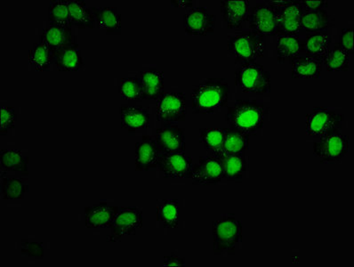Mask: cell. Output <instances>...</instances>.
I'll return each mask as SVG.
<instances>
[{
    "instance_id": "6da1fadb",
    "label": "cell",
    "mask_w": 354,
    "mask_h": 267,
    "mask_svg": "<svg viewBox=\"0 0 354 267\" xmlns=\"http://www.w3.org/2000/svg\"><path fill=\"white\" fill-rule=\"evenodd\" d=\"M230 88L225 79H207L195 86L191 93L194 114H212L227 107Z\"/></svg>"
},
{
    "instance_id": "7a4b0ae2",
    "label": "cell",
    "mask_w": 354,
    "mask_h": 267,
    "mask_svg": "<svg viewBox=\"0 0 354 267\" xmlns=\"http://www.w3.org/2000/svg\"><path fill=\"white\" fill-rule=\"evenodd\" d=\"M266 115V108L263 102L241 99L228 107L225 121L231 129L240 130L250 136L262 129Z\"/></svg>"
},
{
    "instance_id": "3957f363",
    "label": "cell",
    "mask_w": 354,
    "mask_h": 267,
    "mask_svg": "<svg viewBox=\"0 0 354 267\" xmlns=\"http://www.w3.org/2000/svg\"><path fill=\"white\" fill-rule=\"evenodd\" d=\"M213 250L216 255H232L242 241V223L234 215L223 216L212 223Z\"/></svg>"
},
{
    "instance_id": "277c9868",
    "label": "cell",
    "mask_w": 354,
    "mask_h": 267,
    "mask_svg": "<svg viewBox=\"0 0 354 267\" xmlns=\"http://www.w3.org/2000/svg\"><path fill=\"white\" fill-rule=\"evenodd\" d=\"M228 49L234 57L236 64L241 65L256 63L265 55L266 40L265 37L250 30L242 32L230 38Z\"/></svg>"
},
{
    "instance_id": "5b68a950",
    "label": "cell",
    "mask_w": 354,
    "mask_h": 267,
    "mask_svg": "<svg viewBox=\"0 0 354 267\" xmlns=\"http://www.w3.org/2000/svg\"><path fill=\"white\" fill-rule=\"evenodd\" d=\"M235 84L241 92L263 95L271 93V73L260 64H241L235 71Z\"/></svg>"
},
{
    "instance_id": "8992f818",
    "label": "cell",
    "mask_w": 354,
    "mask_h": 267,
    "mask_svg": "<svg viewBox=\"0 0 354 267\" xmlns=\"http://www.w3.org/2000/svg\"><path fill=\"white\" fill-rule=\"evenodd\" d=\"M344 121V115L328 108L317 107L306 115L307 135L315 138L335 132H340Z\"/></svg>"
},
{
    "instance_id": "52a82bcc",
    "label": "cell",
    "mask_w": 354,
    "mask_h": 267,
    "mask_svg": "<svg viewBox=\"0 0 354 267\" xmlns=\"http://www.w3.org/2000/svg\"><path fill=\"white\" fill-rule=\"evenodd\" d=\"M349 136L340 132L329 134L313 144V154L322 164L338 163L349 153Z\"/></svg>"
},
{
    "instance_id": "ba28073f",
    "label": "cell",
    "mask_w": 354,
    "mask_h": 267,
    "mask_svg": "<svg viewBox=\"0 0 354 267\" xmlns=\"http://www.w3.org/2000/svg\"><path fill=\"white\" fill-rule=\"evenodd\" d=\"M278 8L268 2H260L250 8L248 17V24L250 32L260 36L277 35Z\"/></svg>"
},
{
    "instance_id": "9c48e42d",
    "label": "cell",
    "mask_w": 354,
    "mask_h": 267,
    "mask_svg": "<svg viewBox=\"0 0 354 267\" xmlns=\"http://www.w3.org/2000/svg\"><path fill=\"white\" fill-rule=\"evenodd\" d=\"M144 225L142 210L136 207L120 208L119 212L110 226L111 234L108 241L117 242L127 235H133Z\"/></svg>"
},
{
    "instance_id": "30bf717a",
    "label": "cell",
    "mask_w": 354,
    "mask_h": 267,
    "mask_svg": "<svg viewBox=\"0 0 354 267\" xmlns=\"http://www.w3.org/2000/svg\"><path fill=\"white\" fill-rule=\"evenodd\" d=\"M158 121L164 123L182 122L187 114V102L184 93H164L157 100Z\"/></svg>"
},
{
    "instance_id": "8fae6325",
    "label": "cell",
    "mask_w": 354,
    "mask_h": 267,
    "mask_svg": "<svg viewBox=\"0 0 354 267\" xmlns=\"http://www.w3.org/2000/svg\"><path fill=\"white\" fill-rule=\"evenodd\" d=\"M192 184L198 185H216L223 179V161L219 157L201 158L192 167L189 178Z\"/></svg>"
},
{
    "instance_id": "7c38bea8",
    "label": "cell",
    "mask_w": 354,
    "mask_h": 267,
    "mask_svg": "<svg viewBox=\"0 0 354 267\" xmlns=\"http://www.w3.org/2000/svg\"><path fill=\"white\" fill-rule=\"evenodd\" d=\"M216 15L204 7L192 8L184 15V29L187 35L207 36L215 33Z\"/></svg>"
},
{
    "instance_id": "4fadbf2b",
    "label": "cell",
    "mask_w": 354,
    "mask_h": 267,
    "mask_svg": "<svg viewBox=\"0 0 354 267\" xmlns=\"http://www.w3.org/2000/svg\"><path fill=\"white\" fill-rule=\"evenodd\" d=\"M192 165V158L185 151L162 154L158 163L166 178H188Z\"/></svg>"
},
{
    "instance_id": "5bb4252c",
    "label": "cell",
    "mask_w": 354,
    "mask_h": 267,
    "mask_svg": "<svg viewBox=\"0 0 354 267\" xmlns=\"http://www.w3.org/2000/svg\"><path fill=\"white\" fill-rule=\"evenodd\" d=\"M154 140L161 154L185 151V130L171 123H165L158 127Z\"/></svg>"
},
{
    "instance_id": "9a60e30c",
    "label": "cell",
    "mask_w": 354,
    "mask_h": 267,
    "mask_svg": "<svg viewBox=\"0 0 354 267\" xmlns=\"http://www.w3.org/2000/svg\"><path fill=\"white\" fill-rule=\"evenodd\" d=\"M161 151L154 138L142 136L141 141L136 142L135 149V165L138 172H149L158 167Z\"/></svg>"
},
{
    "instance_id": "2e32d148",
    "label": "cell",
    "mask_w": 354,
    "mask_h": 267,
    "mask_svg": "<svg viewBox=\"0 0 354 267\" xmlns=\"http://www.w3.org/2000/svg\"><path fill=\"white\" fill-rule=\"evenodd\" d=\"M250 10L248 0H222L220 12L228 29L241 30L246 23Z\"/></svg>"
},
{
    "instance_id": "e0dca14e",
    "label": "cell",
    "mask_w": 354,
    "mask_h": 267,
    "mask_svg": "<svg viewBox=\"0 0 354 267\" xmlns=\"http://www.w3.org/2000/svg\"><path fill=\"white\" fill-rule=\"evenodd\" d=\"M120 208L107 203H99L84 208L86 228H110Z\"/></svg>"
},
{
    "instance_id": "ac0fdd59",
    "label": "cell",
    "mask_w": 354,
    "mask_h": 267,
    "mask_svg": "<svg viewBox=\"0 0 354 267\" xmlns=\"http://www.w3.org/2000/svg\"><path fill=\"white\" fill-rule=\"evenodd\" d=\"M278 30L277 34L284 33L288 35H300L301 18L304 9L300 1H290L285 7L277 8Z\"/></svg>"
},
{
    "instance_id": "d6986e66",
    "label": "cell",
    "mask_w": 354,
    "mask_h": 267,
    "mask_svg": "<svg viewBox=\"0 0 354 267\" xmlns=\"http://www.w3.org/2000/svg\"><path fill=\"white\" fill-rule=\"evenodd\" d=\"M39 42L45 44L53 53L64 46L76 42V37L73 32V27L60 26V24H49L48 27L43 30Z\"/></svg>"
},
{
    "instance_id": "ffe728a7",
    "label": "cell",
    "mask_w": 354,
    "mask_h": 267,
    "mask_svg": "<svg viewBox=\"0 0 354 267\" xmlns=\"http://www.w3.org/2000/svg\"><path fill=\"white\" fill-rule=\"evenodd\" d=\"M53 64L60 71H77L86 63L79 44L74 42L58 49L53 55Z\"/></svg>"
},
{
    "instance_id": "44dd1931",
    "label": "cell",
    "mask_w": 354,
    "mask_h": 267,
    "mask_svg": "<svg viewBox=\"0 0 354 267\" xmlns=\"http://www.w3.org/2000/svg\"><path fill=\"white\" fill-rule=\"evenodd\" d=\"M120 113L121 127L129 133L147 129L150 124V113L145 107L125 104L120 108Z\"/></svg>"
},
{
    "instance_id": "7402d4cb",
    "label": "cell",
    "mask_w": 354,
    "mask_h": 267,
    "mask_svg": "<svg viewBox=\"0 0 354 267\" xmlns=\"http://www.w3.org/2000/svg\"><path fill=\"white\" fill-rule=\"evenodd\" d=\"M276 52L279 64L288 63L295 60L303 54L302 38L300 35H288V34H277Z\"/></svg>"
},
{
    "instance_id": "603a6c76",
    "label": "cell",
    "mask_w": 354,
    "mask_h": 267,
    "mask_svg": "<svg viewBox=\"0 0 354 267\" xmlns=\"http://www.w3.org/2000/svg\"><path fill=\"white\" fill-rule=\"evenodd\" d=\"M142 89V99L158 100L164 94V73L162 71L151 68L142 71L140 77Z\"/></svg>"
},
{
    "instance_id": "cb8c5ba5",
    "label": "cell",
    "mask_w": 354,
    "mask_h": 267,
    "mask_svg": "<svg viewBox=\"0 0 354 267\" xmlns=\"http://www.w3.org/2000/svg\"><path fill=\"white\" fill-rule=\"evenodd\" d=\"M322 61L310 55H300L291 62V77L293 79H319L322 70Z\"/></svg>"
},
{
    "instance_id": "d4e9b609",
    "label": "cell",
    "mask_w": 354,
    "mask_h": 267,
    "mask_svg": "<svg viewBox=\"0 0 354 267\" xmlns=\"http://www.w3.org/2000/svg\"><path fill=\"white\" fill-rule=\"evenodd\" d=\"M96 27L104 30L108 35H120L121 15L114 7H93Z\"/></svg>"
},
{
    "instance_id": "484cf974",
    "label": "cell",
    "mask_w": 354,
    "mask_h": 267,
    "mask_svg": "<svg viewBox=\"0 0 354 267\" xmlns=\"http://www.w3.org/2000/svg\"><path fill=\"white\" fill-rule=\"evenodd\" d=\"M29 157L24 155L23 151L17 149H9L0 151V169L4 172L19 173L21 175H29L28 170Z\"/></svg>"
},
{
    "instance_id": "4316f807",
    "label": "cell",
    "mask_w": 354,
    "mask_h": 267,
    "mask_svg": "<svg viewBox=\"0 0 354 267\" xmlns=\"http://www.w3.org/2000/svg\"><path fill=\"white\" fill-rule=\"evenodd\" d=\"M331 37L328 30L326 32L306 34L302 39V48L304 55L319 59L323 57L330 49Z\"/></svg>"
},
{
    "instance_id": "83f0119b",
    "label": "cell",
    "mask_w": 354,
    "mask_h": 267,
    "mask_svg": "<svg viewBox=\"0 0 354 267\" xmlns=\"http://www.w3.org/2000/svg\"><path fill=\"white\" fill-rule=\"evenodd\" d=\"M69 5L71 26L79 29H95L96 21L92 8H88L85 1L70 0Z\"/></svg>"
},
{
    "instance_id": "f1b7e54d",
    "label": "cell",
    "mask_w": 354,
    "mask_h": 267,
    "mask_svg": "<svg viewBox=\"0 0 354 267\" xmlns=\"http://www.w3.org/2000/svg\"><path fill=\"white\" fill-rule=\"evenodd\" d=\"M332 21L333 19L331 15L325 9L304 12L301 18V33L312 34L326 32L332 26Z\"/></svg>"
},
{
    "instance_id": "f546056e",
    "label": "cell",
    "mask_w": 354,
    "mask_h": 267,
    "mask_svg": "<svg viewBox=\"0 0 354 267\" xmlns=\"http://www.w3.org/2000/svg\"><path fill=\"white\" fill-rule=\"evenodd\" d=\"M157 220L167 229L178 228L181 207L177 200H164L157 206Z\"/></svg>"
},
{
    "instance_id": "4dcf8cb0",
    "label": "cell",
    "mask_w": 354,
    "mask_h": 267,
    "mask_svg": "<svg viewBox=\"0 0 354 267\" xmlns=\"http://www.w3.org/2000/svg\"><path fill=\"white\" fill-rule=\"evenodd\" d=\"M225 138V129L207 127L201 129L200 131L201 142H203L205 150L212 156H223Z\"/></svg>"
},
{
    "instance_id": "1f68e13d",
    "label": "cell",
    "mask_w": 354,
    "mask_h": 267,
    "mask_svg": "<svg viewBox=\"0 0 354 267\" xmlns=\"http://www.w3.org/2000/svg\"><path fill=\"white\" fill-rule=\"evenodd\" d=\"M223 179L228 181H241L247 172V160L242 154L223 155Z\"/></svg>"
},
{
    "instance_id": "d6a6232c",
    "label": "cell",
    "mask_w": 354,
    "mask_h": 267,
    "mask_svg": "<svg viewBox=\"0 0 354 267\" xmlns=\"http://www.w3.org/2000/svg\"><path fill=\"white\" fill-rule=\"evenodd\" d=\"M2 200H21L29 192V185L26 180L13 176H1L0 184Z\"/></svg>"
},
{
    "instance_id": "836d02e7",
    "label": "cell",
    "mask_w": 354,
    "mask_h": 267,
    "mask_svg": "<svg viewBox=\"0 0 354 267\" xmlns=\"http://www.w3.org/2000/svg\"><path fill=\"white\" fill-rule=\"evenodd\" d=\"M225 138L223 144V155L242 154L250 147V135L240 130L225 129Z\"/></svg>"
},
{
    "instance_id": "e575fe53",
    "label": "cell",
    "mask_w": 354,
    "mask_h": 267,
    "mask_svg": "<svg viewBox=\"0 0 354 267\" xmlns=\"http://www.w3.org/2000/svg\"><path fill=\"white\" fill-rule=\"evenodd\" d=\"M322 64H324L328 71H348L350 55L337 43L334 48L329 49L323 57Z\"/></svg>"
},
{
    "instance_id": "d590c367",
    "label": "cell",
    "mask_w": 354,
    "mask_h": 267,
    "mask_svg": "<svg viewBox=\"0 0 354 267\" xmlns=\"http://www.w3.org/2000/svg\"><path fill=\"white\" fill-rule=\"evenodd\" d=\"M29 62L38 71H50L53 64V53L42 42L33 44L29 52Z\"/></svg>"
},
{
    "instance_id": "8d00e7d4",
    "label": "cell",
    "mask_w": 354,
    "mask_h": 267,
    "mask_svg": "<svg viewBox=\"0 0 354 267\" xmlns=\"http://www.w3.org/2000/svg\"><path fill=\"white\" fill-rule=\"evenodd\" d=\"M48 21L49 24L71 26L67 0H53L50 2L48 8Z\"/></svg>"
},
{
    "instance_id": "74e56055",
    "label": "cell",
    "mask_w": 354,
    "mask_h": 267,
    "mask_svg": "<svg viewBox=\"0 0 354 267\" xmlns=\"http://www.w3.org/2000/svg\"><path fill=\"white\" fill-rule=\"evenodd\" d=\"M120 95L122 100L138 102L142 100V89L140 77H127L121 80Z\"/></svg>"
},
{
    "instance_id": "f35d334b",
    "label": "cell",
    "mask_w": 354,
    "mask_h": 267,
    "mask_svg": "<svg viewBox=\"0 0 354 267\" xmlns=\"http://www.w3.org/2000/svg\"><path fill=\"white\" fill-rule=\"evenodd\" d=\"M17 121V115L13 107L2 105L0 109V135H8L13 129Z\"/></svg>"
},
{
    "instance_id": "ab89813d",
    "label": "cell",
    "mask_w": 354,
    "mask_h": 267,
    "mask_svg": "<svg viewBox=\"0 0 354 267\" xmlns=\"http://www.w3.org/2000/svg\"><path fill=\"white\" fill-rule=\"evenodd\" d=\"M21 254L26 257L42 259L45 257V248L41 242L24 240L21 241Z\"/></svg>"
},
{
    "instance_id": "60d3db41",
    "label": "cell",
    "mask_w": 354,
    "mask_h": 267,
    "mask_svg": "<svg viewBox=\"0 0 354 267\" xmlns=\"http://www.w3.org/2000/svg\"><path fill=\"white\" fill-rule=\"evenodd\" d=\"M338 45L347 53L348 55H353V28H344L341 30V35Z\"/></svg>"
},
{
    "instance_id": "b9f144b4",
    "label": "cell",
    "mask_w": 354,
    "mask_h": 267,
    "mask_svg": "<svg viewBox=\"0 0 354 267\" xmlns=\"http://www.w3.org/2000/svg\"><path fill=\"white\" fill-rule=\"evenodd\" d=\"M300 2L304 12L322 10V9L328 8V1H323V0H318V1H315V0H302Z\"/></svg>"
},
{
    "instance_id": "7bdbcfd3",
    "label": "cell",
    "mask_w": 354,
    "mask_h": 267,
    "mask_svg": "<svg viewBox=\"0 0 354 267\" xmlns=\"http://www.w3.org/2000/svg\"><path fill=\"white\" fill-rule=\"evenodd\" d=\"M163 266H185V259L183 257L177 256L176 254H171L170 256L164 257Z\"/></svg>"
},
{
    "instance_id": "ee69618b",
    "label": "cell",
    "mask_w": 354,
    "mask_h": 267,
    "mask_svg": "<svg viewBox=\"0 0 354 267\" xmlns=\"http://www.w3.org/2000/svg\"><path fill=\"white\" fill-rule=\"evenodd\" d=\"M171 4L174 6V7L178 8H192V5H194V2L192 1H184V0H175V1H171Z\"/></svg>"
},
{
    "instance_id": "f6af8a7d",
    "label": "cell",
    "mask_w": 354,
    "mask_h": 267,
    "mask_svg": "<svg viewBox=\"0 0 354 267\" xmlns=\"http://www.w3.org/2000/svg\"><path fill=\"white\" fill-rule=\"evenodd\" d=\"M269 4L274 6L276 8H281L285 7L288 4H290V0H278V1H272V0H269L267 1Z\"/></svg>"
}]
</instances>
